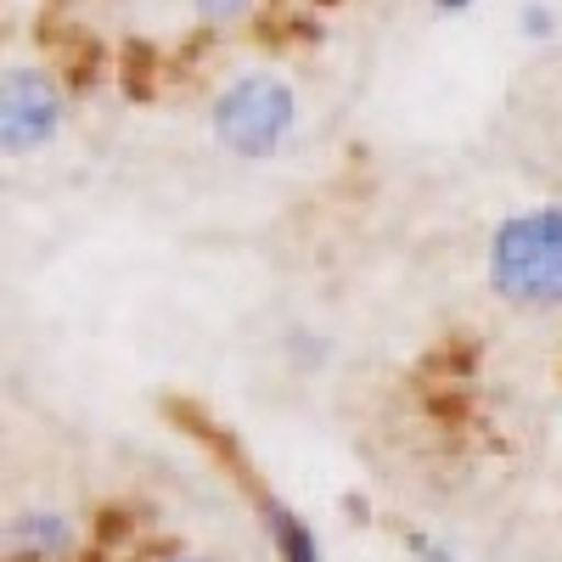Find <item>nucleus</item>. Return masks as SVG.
Masks as SVG:
<instances>
[{
	"instance_id": "f257e3e1",
	"label": "nucleus",
	"mask_w": 562,
	"mask_h": 562,
	"mask_svg": "<svg viewBox=\"0 0 562 562\" xmlns=\"http://www.w3.org/2000/svg\"><path fill=\"white\" fill-rule=\"evenodd\" d=\"M490 288L518 310H562V209H524L495 225Z\"/></svg>"
},
{
	"instance_id": "f03ea898",
	"label": "nucleus",
	"mask_w": 562,
	"mask_h": 562,
	"mask_svg": "<svg viewBox=\"0 0 562 562\" xmlns=\"http://www.w3.org/2000/svg\"><path fill=\"white\" fill-rule=\"evenodd\" d=\"M209 119H214L220 147H231L237 158H270L293 135L299 102H293V85H281L270 74H248V79L220 90Z\"/></svg>"
},
{
	"instance_id": "7ed1b4c3",
	"label": "nucleus",
	"mask_w": 562,
	"mask_h": 562,
	"mask_svg": "<svg viewBox=\"0 0 562 562\" xmlns=\"http://www.w3.org/2000/svg\"><path fill=\"white\" fill-rule=\"evenodd\" d=\"M63 124V90L45 79L40 68H12L7 97H0V130H7L12 153H34L57 135Z\"/></svg>"
},
{
	"instance_id": "20e7f679",
	"label": "nucleus",
	"mask_w": 562,
	"mask_h": 562,
	"mask_svg": "<svg viewBox=\"0 0 562 562\" xmlns=\"http://www.w3.org/2000/svg\"><path fill=\"white\" fill-rule=\"evenodd\" d=\"M12 551H29V557H63L74 546V524L63 518V512H45V506H29L12 518L7 529Z\"/></svg>"
},
{
	"instance_id": "39448f33",
	"label": "nucleus",
	"mask_w": 562,
	"mask_h": 562,
	"mask_svg": "<svg viewBox=\"0 0 562 562\" xmlns=\"http://www.w3.org/2000/svg\"><path fill=\"white\" fill-rule=\"evenodd\" d=\"M203 7V18H214V23H231V18H243L254 0H198Z\"/></svg>"
},
{
	"instance_id": "423d86ee",
	"label": "nucleus",
	"mask_w": 562,
	"mask_h": 562,
	"mask_svg": "<svg viewBox=\"0 0 562 562\" xmlns=\"http://www.w3.org/2000/svg\"><path fill=\"white\" fill-rule=\"evenodd\" d=\"M439 7H445V12H461V7H473V0H439Z\"/></svg>"
},
{
	"instance_id": "0eeeda50",
	"label": "nucleus",
	"mask_w": 562,
	"mask_h": 562,
	"mask_svg": "<svg viewBox=\"0 0 562 562\" xmlns=\"http://www.w3.org/2000/svg\"><path fill=\"white\" fill-rule=\"evenodd\" d=\"M164 562H209V557H164Z\"/></svg>"
}]
</instances>
